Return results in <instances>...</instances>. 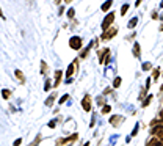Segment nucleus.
Masks as SVG:
<instances>
[{"label": "nucleus", "mask_w": 163, "mask_h": 146, "mask_svg": "<svg viewBox=\"0 0 163 146\" xmlns=\"http://www.w3.org/2000/svg\"><path fill=\"white\" fill-rule=\"evenodd\" d=\"M77 138H79V134H72V135L67 137V138H58L57 143H55V146H66V145H71L72 141H75Z\"/></svg>", "instance_id": "obj_1"}, {"label": "nucleus", "mask_w": 163, "mask_h": 146, "mask_svg": "<svg viewBox=\"0 0 163 146\" xmlns=\"http://www.w3.org/2000/svg\"><path fill=\"white\" fill-rule=\"evenodd\" d=\"M113 21H115V13L111 11V13H108V14L105 16V19H103V22H102V31L108 30V27L113 24Z\"/></svg>", "instance_id": "obj_2"}, {"label": "nucleus", "mask_w": 163, "mask_h": 146, "mask_svg": "<svg viewBox=\"0 0 163 146\" xmlns=\"http://www.w3.org/2000/svg\"><path fill=\"white\" fill-rule=\"evenodd\" d=\"M69 46H71V49H74V51H80L82 49V38L80 36H72L69 39Z\"/></svg>", "instance_id": "obj_3"}, {"label": "nucleus", "mask_w": 163, "mask_h": 146, "mask_svg": "<svg viewBox=\"0 0 163 146\" xmlns=\"http://www.w3.org/2000/svg\"><path fill=\"white\" fill-rule=\"evenodd\" d=\"M160 122H162V121H160ZM151 134L155 135L157 138H163V122H162V124H158V126H154L152 130H151Z\"/></svg>", "instance_id": "obj_4"}, {"label": "nucleus", "mask_w": 163, "mask_h": 146, "mask_svg": "<svg viewBox=\"0 0 163 146\" xmlns=\"http://www.w3.org/2000/svg\"><path fill=\"white\" fill-rule=\"evenodd\" d=\"M118 35V28H115V27H113V28H108V30H105L102 33V39H111L113 36H116Z\"/></svg>", "instance_id": "obj_5"}, {"label": "nucleus", "mask_w": 163, "mask_h": 146, "mask_svg": "<svg viewBox=\"0 0 163 146\" xmlns=\"http://www.w3.org/2000/svg\"><path fill=\"white\" fill-rule=\"evenodd\" d=\"M82 107H83V110L85 112H89L91 110V96L86 94L83 98V101H82Z\"/></svg>", "instance_id": "obj_6"}, {"label": "nucleus", "mask_w": 163, "mask_h": 146, "mask_svg": "<svg viewBox=\"0 0 163 146\" xmlns=\"http://www.w3.org/2000/svg\"><path fill=\"white\" fill-rule=\"evenodd\" d=\"M122 121H124V118L119 116V115H115V116H111V118H110V124H113L115 127H116V126H119Z\"/></svg>", "instance_id": "obj_7"}, {"label": "nucleus", "mask_w": 163, "mask_h": 146, "mask_svg": "<svg viewBox=\"0 0 163 146\" xmlns=\"http://www.w3.org/2000/svg\"><path fill=\"white\" fill-rule=\"evenodd\" d=\"M77 65H79V61H74V63H71V65H69V68H67V71H66V77H67V79H71V75L72 74H74V71H75V66Z\"/></svg>", "instance_id": "obj_8"}, {"label": "nucleus", "mask_w": 163, "mask_h": 146, "mask_svg": "<svg viewBox=\"0 0 163 146\" xmlns=\"http://www.w3.org/2000/svg\"><path fill=\"white\" fill-rule=\"evenodd\" d=\"M14 75L17 77V80H19V83H22V85L25 83V75H24V72H22L21 69H14Z\"/></svg>", "instance_id": "obj_9"}, {"label": "nucleus", "mask_w": 163, "mask_h": 146, "mask_svg": "<svg viewBox=\"0 0 163 146\" xmlns=\"http://www.w3.org/2000/svg\"><path fill=\"white\" fill-rule=\"evenodd\" d=\"M108 53H110V49H102V51H99V52H97L99 61L103 63V58H105V55H108Z\"/></svg>", "instance_id": "obj_10"}, {"label": "nucleus", "mask_w": 163, "mask_h": 146, "mask_svg": "<svg viewBox=\"0 0 163 146\" xmlns=\"http://www.w3.org/2000/svg\"><path fill=\"white\" fill-rule=\"evenodd\" d=\"M55 99H57V93H52V94L46 99V105H47V107H52L53 102H55Z\"/></svg>", "instance_id": "obj_11"}, {"label": "nucleus", "mask_w": 163, "mask_h": 146, "mask_svg": "<svg viewBox=\"0 0 163 146\" xmlns=\"http://www.w3.org/2000/svg\"><path fill=\"white\" fill-rule=\"evenodd\" d=\"M61 75H63V71H55V82H53V86H58L60 85V82H61Z\"/></svg>", "instance_id": "obj_12"}, {"label": "nucleus", "mask_w": 163, "mask_h": 146, "mask_svg": "<svg viewBox=\"0 0 163 146\" xmlns=\"http://www.w3.org/2000/svg\"><path fill=\"white\" fill-rule=\"evenodd\" d=\"M140 55H141V49H140V44L138 43H135L133 44V57L140 58Z\"/></svg>", "instance_id": "obj_13"}, {"label": "nucleus", "mask_w": 163, "mask_h": 146, "mask_svg": "<svg viewBox=\"0 0 163 146\" xmlns=\"http://www.w3.org/2000/svg\"><path fill=\"white\" fill-rule=\"evenodd\" d=\"M91 46H93V44L89 43V44L86 46V47H85L83 51H82V53H80V58H86V57H88V53H89V49H91Z\"/></svg>", "instance_id": "obj_14"}, {"label": "nucleus", "mask_w": 163, "mask_h": 146, "mask_svg": "<svg viewBox=\"0 0 163 146\" xmlns=\"http://www.w3.org/2000/svg\"><path fill=\"white\" fill-rule=\"evenodd\" d=\"M111 5H113V0H107V2L102 5V11H108L111 8Z\"/></svg>", "instance_id": "obj_15"}, {"label": "nucleus", "mask_w": 163, "mask_h": 146, "mask_svg": "<svg viewBox=\"0 0 163 146\" xmlns=\"http://www.w3.org/2000/svg\"><path fill=\"white\" fill-rule=\"evenodd\" d=\"M47 71H49V68H47V63L46 61H41V74H47Z\"/></svg>", "instance_id": "obj_16"}, {"label": "nucleus", "mask_w": 163, "mask_h": 146, "mask_svg": "<svg viewBox=\"0 0 163 146\" xmlns=\"http://www.w3.org/2000/svg\"><path fill=\"white\" fill-rule=\"evenodd\" d=\"M41 140H43V137H41V134H38V135H36V138L33 140V143H31L30 146H38L41 143Z\"/></svg>", "instance_id": "obj_17"}, {"label": "nucleus", "mask_w": 163, "mask_h": 146, "mask_svg": "<svg viewBox=\"0 0 163 146\" xmlns=\"http://www.w3.org/2000/svg\"><path fill=\"white\" fill-rule=\"evenodd\" d=\"M151 101H152V94H149L147 98H146V99H144V101H143V105H141V107H147L149 104H151Z\"/></svg>", "instance_id": "obj_18"}, {"label": "nucleus", "mask_w": 163, "mask_h": 146, "mask_svg": "<svg viewBox=\"0 0 163 146\" xmlns=\"http://www.w3.org/2000/svg\"><path fill=\"white\" fill-rule=\"evenodd\" d=\"M137 24H138V17H133V19L129 22V28H133V27L137 25Z\"/></svg>", "instance_id": "obj_19"}, {"label": "nucleus", "mask_w": 163, "mask_h": 146, "mask_svg": "<svg viewBox=\"0 0 163 146\" xmlns=\"http://www.w3.org/2000/svg\"><path fill=\"white\" fill-rule=\"evenodd\" d=\"M2 96H3V98H5V99H8V98H10V96H11V91L10 90H2Z\"/></svg>", "instance_id": "obj_20"}, {"label": "nucleus", "mask_w": 163, "mask_h": 146, "mask_svg": "<svg viewBox=\"0 0 163 146\" xmlns=\"http://www.w3.org/2000/svg\"><path fill=\"white\" fill-rule=\"evenodd\" d=\"M158 75H160V69H154V74H152V80H157Z\"/></svg>", "instance_id": "obj_21"}, {"label": "nucleus", "mask_w": 163, "mask_h": 146, "mask_svg": "<svg viewBox=\"0 0 163 146\" xmlns=\"http://www.w3.org/2000/svg\"><path fill=\"white\" fill-rule=\"evenodd\" d=\"M110 110H111V107H110V105H103V107H102V113H103V115L110 113Z\"/></svg>", "instance_id": "obj_22"}, {"label": "nucleus", "mask_w": 163, "mask_h": 146, "mask_svg": "<svg viewBox=\"0 0 163 146\" xmlns=\"http://www.w3.org/2000/svg\"><path fill=\"white\" fill-rule=\"evenodd\" d=\"M127 11H129V5H127V3H125V5H122V8H121V14L124 16Z\"/></svg>", "instance_id": "obj_23"}, {"label": "nucleus", "mask_w": 163, "mask_h": 146, "mask_svg": "<svg viewBox=\"0 0 163 146\" xmlns=\"http://www.w3.org/2000/svg\"><path fill=\"white\" fill-rule=\"evenodd\" d=\"M119 85H121V77H116L115 82H113V86H115V88H118Z\"/></svg>", "instance_id": "obj_24"}, {"label": "nucleus", "mask_w": 163, "mask_h": 146, "mask_svg": "<svg viewBox=\"0 0 163 146\" xmlns=\"http://www.w3.org/2000/svg\"><path fill=\"white\" fill-rule=\"evenodd\" d=\"M151 68H152L151 63H143V71H149Z\"/></svg>", "instance_id": "obj_25"}, {"label": "nucleus", "mask_w": 163, "mask_h": 146, "mask_svg": "<svg viewBox=\"0 0 163 146\" xmlns=\"http://www.w3.org/2000/svg\"><path fill=\"white\" fill-rule=\"evenodd\" d=\"M74 16H75V11H74V8H71V10L67 11V17H69V19H72Z\"/></svg>", "instance_id": "obj_26"}, {"label": "nucleus", "mask_w": 163, "mask_h": 146, "mask_svg": "<svg viewBox=\"0 0 163 146\" xmlns=\"http://www.w3.org/2000/svg\"><path fill=\"white\" fill-rule=\"evenodd\" d=\"M44 90H46V91L50 90V79H46V85H44Z\"/></svg>", "instance_id": "obj_27"}, {"label": "nucleus", "mask_w": 163, "mask_h": 146, "mask_svg": "<svg viewBox=\"0 0 163 146\" xmlns=\"http://www.w3.org/2000/svg\"><path fill=\"white\" fill-rule=\"evenodd\" d=\"M67 99H69V94H64V96H63V98L60 99V105H61V104H64Z\"/></svg>", "instance_id": "obj_28"}, {"label": "nucleus", "mask_w": 163, "mask_h": 146, "mask_svg": "<svg viewBox=\"0 0 163 146\" xmlns=\"http://www.w3.org/2000/svg\"><path fill=\"white\" fill-rule=\"evenodd\" d=\"M21 143H22V138H17L14 143H13V146H21Z\"/></svg>", "instance_id": "obj_29"}, {"label": "nucleus", "mask_w": 163, "mask_h": 146, "mask_svg": "<svg viewBox=\"0 0 163 146\" xmlns=\"http://www.w3.org/2000/svg\"><path fill=\"white\" fill-rule=\"evenodd\" d=\"M55 124H57V121H50V122H49V127H50V129H53V127H55Z\"/></svg>", "instance_id": "obj_30"}, {"label": "nucleus", "mask_w": 163, "mask_h": 146, "mask_svg": "<svg viewBox=\"0 0 163 146\" xmlns=\"http://www.w3.org/2000/svg\"><path fill=\"white\" fill-rule=\"evenodd\" d=\"M137 134H138V124H135V129H133V132H132V135L135 137Z\"/></svg>", "instance_id": "obj_31"}, {"label": "nucleus", "mask_w": 163, "mask_h": 146, "mask_svg": "<svg viewBox=\"0 0 163 146\" xmlns=\"http://www.w3.org/2000/svg\"><path fill=\"white\" fill-rule=\"evenodd\" d=\"M110 93H111V88H105V90H103V94H105V96L110 94Z\"/></svg>", "instance_id": "obj_32"}, {"label": "nucleus", "mask_w": 163, "mask_h": 146, "mask_svg": "<svg viewBox=\"0 0 163 146\" xmlns=\"http://www.w3.org/2000/svg\"><path fill=\"white\" fill-rule=\"evenodd\" d=\"M151 80L152 79H147V82H146V90H149V86H151Z\"/></svg>", "instance_id": "obj_33"}, {"label": "nucleus", "mask_w": 163, "mask_h": 146, "mask_svg": "<svg viewBox=\"0 0 163 146\" xmlns=\"http://www.w3.org/2000/svg\"><path fill=\"white\" fill-rule=\"evenodd\" d=\"M97 102L101 104V105H105V104H103V98H99V99H97Z\"/></svg>", "instance_id": "obj_34"}, {"label": "nucleus", "mask_w": 163, "mask_h": 146, "mask_svg": "<svg viewBox=\"0 0 163 146\" xmlns=\"http://www.w3.org/2000/svg\"><path fill=\"white\" fill-rule=\"evenodd\" d=\"M152 19H158V16H157V11H154V13H152Z\"/></svg>", "instance_id": "obj_35"}, {"label": "nucleus", "mask_w": 163, "mask_h": 146, "mask_svg": "<svg viewBox=\"0 0 163 146\" xmlns=\"http://www.w3.org/2000/svg\"><path fill=\"white\" fill-rule=\"evenodd\" d=\"M0 17H2V19H5V17H3V11H2V8H0Z\"/></svg>", "instance_id": "obj_36"}, {"label": "nucleus", "mask_w": 163, "mask_h": 146, "mask_svg": "<svg viewBox=\"0 0 163 146\" xmlns=\"http://www.w3.org/2000/svg\"><path fill=\"white\" fill-rule=\"evenodd\" d=\"M140 3H141V0H137V3H135V6H140Z\"/></svg>", "instance_id": "obj_37"}, {"label": "nucleus", "mask_w": 163, "mask_h": 146, "mask_svg": "<svg viewBox=\"0 0 163 146\" xmlns=\"http://www.w3.org/2000/svg\"><path fill=\"white\" fill-rule=\"evenodd\" d=\"M160 121H162V122H163V112H162V113H160Z\"/></svg>", "instance_id": "obj_38"}, {"label": "nucleus", "mask_w": 163, "mask_h": 146, "mask_svg": "<svg viewBox=\"0 0 163 146\" xmlns=\"http://www.w3.org/2000/svg\"><path fill=\"white\" fill-rule=\"evenodd\" d=\"M60 2H61V0H55V3H57V5H60Z\"/></svg>", "instance_id": "obj_39"}, {"label": "nucleus", "mask_w": 163, "mask_h": 146, "mask_svg": "<svg viewBox=\"0 0 163 146\" xmlns=\"http://www.w3.org/2000/svg\"><path fill=\"white\" fill-rule=\"evenodd\" d=\"M72 2V0H64V3H71Z\"/></svg>", "instance_id": "obj_40"}, {"label": "nucleus", "mask_w": 163, "mask_h": 146, "mask_svg": "<svg viewBox=\"0 0 163 146\" xmlns=\"http://www.w3.org/2000/svg\"><path fill=\"white\" fill-rule=\"evenodd\" d=\"M160 8H163V0H162V3H160Z\"/></svg>", "instance_id": "obj_41"}, {"label": "nucleus", "mask_w": 163, "mask_h": 146, "mask_svg": "<svg viewBox=\"0 0 163 146\" xmlns=\"http://www.w3.org/2000/svg\"><path fill=\"white\" fill-rule=\"evenodd\" d=\"M83 146H89V143H85V145H83Z\"/></svg>", "instance_id": "obj_42"}, {"label": "nucleus", "mask_w": 163, "mask_h": 146, "mask_svg": "<svg viewBox=\"0 0 163 146\" xmlns=\"http://www.w3.org/2000/svg\"><path fill=\"white\" fill-rule=\"evenodd\" d=\"M162 75H163V74H162Z\"/></svg>", "instance_id": "obj_43"}]
</instances>
